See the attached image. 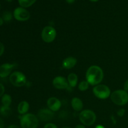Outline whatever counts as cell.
<instances>
[{
	"instance_id": "1",
	"label": "cell",
	"mask_w": 128,
	"mask_h": 128,
	"mask_svg": "<svg viewBox=\"0 0 128 128\" xmlns=\"http://www.w3.org/2000/svg\"><path fill=\"white\" fill-rule=\"evenodd\" d=\"M86 81L92 86L98 85L102 81L104 72L101 68L96 65H92L86 71Z\"/></svg>"
},
{
	"instance_id": "2",
	"label": "cell",
	"mask_w": 128,
	"mask_h": 128,
	"mask_svg": "<svg viewBox=\"0 0 128 128\" xmlns=\"http://www.w3.org/2000/svg\"><path fill=\"white\" fill-rule=\"evenodd\" d=\"M21 128H37L38 127V118L32 113L23 114L20 118Z\"/></svg>"
},
{
	"instance_id": "3",
	"label": "cell",
	"mask_w": 128,
	"mask_h": 128,
	"mask_svg": "<svg viewBox=\"0 0 128 128\" xmlns=\"http://www.w3.org/2000/svg\"><path fill=\"white\" fill-rule=\"evenodd\" d=\"M111 100L113 103L118 106H124L128 102V93L124 90H116L111 94Z\"/></svg>"
},
{
	"instance_id": "4",
	"label": "cell",
	"mask_w": 128,
	"mask_h": 128,
	"mask_svg": "<svg viewBox=\"0 0 128 128\" xmlns=\"http://www.w3.org/2000/svg\"><path fill=\"white\" fill-rule=\"evenodd\" d=\"M79 118L81 123L84 126H92L96 120L95 112L90 110L81 111L79 115Z\"/></svg>"
},
{
	"instance_id": "5",
	"label": "cell",
	"mask_w": 128,
	"mask_h": 128,
	"mask_svg": "<svg viewBox=\"0 0 128 128\" xmlns=\"http://www.w3.org/2000/svg\"><path fill=\"white\" fill-rule=\"evenodd\" d=\"M94 96L101 100H106L111 96V90L110 88L104 84H98L92 89Z\"/></svg>"
},
{
	"instance_id": "6",
	"label": "cell",
	"mask_w": 128,
	"mask_h": 128,
	"mask_svg": "<svg viewBox=\"0 0 128 128\" xmlns=\"http://www.w3.org/2000/svg\"><path fill=\"white\" fill-rule=\"evenodd\" d=\"M10 81L14 86L21 87L26 84V78L22 72L14 71L10 75Z\"/></svg>"
},
{
	"instance_id": "7",
	"label": "cell",
	"mask_w": 128,
	"mask_h": 128,
	"mask_svg": "<svg viewBox=\"0 0 128 128\" xmlns=\"http://www.w3.org/2000/svg\"><path fill=\"white\" fill-rule=\"evenodd\" d=\"M56 37V30L50 26H46L42 30L41 32V38L44 42L47 43L52 42Z\"/></svg>"
},
{
	"instance_id": "8",
	"label": "cell",
	"mask_w": 128,
	"mask_h": 128,
	"mask_svg": "<svg viewBox=\"0 0 128 128\" xmlns=\"http://www.w3.org/2000/svg\"><path fill=\"white\" fill-rule=\"evenodd\" d=\"M13 16L17 21H26L30 18V13L22 7L16 8L13 12Z\"/></svg>"
},
{
	"instance_id": "9",
	"label": "cell",
	"mask_w": 128,
	"mask_h": 128,
	"mask_svg": "<svg viewBox=\"0 0 128 128\" xmlns=\"http://www.w3.org/2000/svg\"><path fill=\"white\" fill-rule=\"evenodd\" d=\"M52 85L54 87L58 90H64L69 87L68 80L62 76H57L54 78L52 81Z\"/></svg>"
},
{
	"instance_id": "10",
	"label": "cell",
	"mask_w": 128,
	"mask_h": 128,
	"mask_svg": "<svg viewBox=\"0 0 128 128\" xmlns=\"http://www.w3.org/2000/svg\"><path fill=\"white\" fill-rule=\"evenodd\" d=\"M38 118L42 121H49L54 117V112L50 109H41L38 114Z\"/></svg>"
},
{
	"instance_id": "11",
	"label": "cell",
	"mask_w": 128,
	"mask_h": 128,
	"mask_svg": "<svg viewBox=\"0 0 128 128\" xmlns=\"http://www.w3.org/2000/svg\"><path fill=\"white\" fill-rule=\"evenodd\" d=\"M15 67V64L10 63L2 64L0 66V78H4L8 76L12 70Z\"/></svg>"
},
{
	"instance_id": "12",
	"label": "cell",
	"mask_w": 128,
	"mask_h": 128,
	"mask_svg": "<svg viewBox=\"0 0 128 128\" xmlns=\"http://www.w3.org/2000/svg\"><path fill=\"white\" fill-rule=\"evenodd\" d=\"M48 108L53 112L58 111L61 107V102L58 98L54 97L50 98L47 101Z\"/></svg>"
},
{
	"instance_id": "13",
	"label": "cell",
	"mask_w": 128,
	"mask_h": 128,
	"mask_svg": "<svg viewBox=\"0 0 128 128\" xmlns=\"http://www.w3.org/2000/svg\"><path fill=\"white\" fill-rule=\"evenodd\" d=\"M77 60L74 57H68L63 60L62 63V68L66 70H70L76 66Z\"/></svg>"
},
{
	"instance_id": "14",
	"label": "cell",
	"mask_w": 128,
	"mask_h": 128,
	"mask_svg": "<svg viewBox=\"0 0 128 128\" xmlns=\"http://www.w3.org/2000/svg\"><path fill=\"white\" fill-rule=\"evenodd\" d=\"M71 106L76 111H80L83 108L82 101L78 98H74L71 100Z\"/></svg>"
},
{
	"instance_id": "15",
	"label": "cell",
	"mask_w": 128,
	"mask_h": 128,
	"mask_svg": "<svg viewBox=\"0 0 128 128\" xmlns=\"http://www.w3.org/2000/svg\"><path fill=\"white\" fill-rule=\"evenodd\" d=\"M30 104L27 101H21L18 106V111L20 114H25L28 111Z\"/></svg>"
},
{
	"instance_id": "16",
	"label": "cell",
	"mask_w": 128,
	"mask_h": 128,
	"mask_svg": "<svg viewBox=\"0 0 128 128\" xmlns=\"http://www.w3.org/2000/svg\"><path fill=\"white\" fill-rule=\"evenodd\" d=\"M68 81L69 86L74 88L77 85L78 78V76L75 73H71L68 76Z\"/></svg>"
},
{
	"instance_id": "17",
	"label": "cell",
	"mask_w": 128,
	"mask_h": 128,
	"mask_svg": "<svg viewBox=\"0 0 128 128\" xmlns=\"http://www.w3.org/2000/svg\"><path fill=\"white\" fill-rule=\"evenodd\" d=\"M1 102H2V105L4 106H7V107H10L11 105V102H12V98L10 95L8 94H5L2 96L1 98Z\"/></svg>"
},
{
	"instance_id": "18",
	"label": "cell",
	"mask_w": 128,
	"mask_h": 128,
	"mask_svg": "<svg viewBox=\"0 0 128 128\" xmlns=\"http://www.w3.org/2000/svg\"><path fill=\"white\" fill-rule=\"evenodd\" d=\"M36 1V0H18V2L21 7L26 8L32 6Z\"/></svg>"
},
{
	"instance_id": "19",
	"label": "cell",
	"mask_w": 128,
	"mask_h": 128,
	"mask_svg": "<svg viewBox=\"0 0 128 128\" xmlns=\"http://www.w3.org/2000/svg\"><path fill=\"white\" fill-rule=\"evenodd\" d=\"M11 110L10 107L2 106L0 108V114L3 116H8L11 114Z\"/></svg>"
},
{
	"instance_id": "20",
	"label": "cell",
	"mask_w": 128,
	"mask_h": 128,
	"mask_svg": "<svg viewBox=\"0 0 128 128\" xmlns=\"http://www.w3.org/2000/svg\"><path fill=\"white\" fill-rule=\"evenodd\" d=\"M2 18L3 19L4 21H6V22H8L10 21L12 19V14L10 11H6L3 12L2 14Z\"/></svg>"
},
{
	"instance_id": "21",
	"label": "cell",
	"mask_w": 128,
	"mask_h": 128,
	"mask_svg": "<svg viewBox=\"0 0 128 128\" xmlns=\"http://www.w3.org/2000/svg\"><path fill=\"white\" fill-rule=\"evenodd\" d=\"M90 84L87 81H82L79 84V90L81 91H85L89 88Z\"/></svg>"
},
{
	"instance_id": "22",
	"label": "cell",
	"mask_w": 128,
	"mask_h": 128,
	"mask_svg": "<svg viewBox=\"0 0 128 128\" xmlns=\"http://www.w3.org/2000/svg\"><path fill=\"white\" fill-rule=\"evenodd\" d=\"M44 128H58V127L53 123H48L44 126Z\"/></svg>"
},
{
	"instance_id": "23",
	"label": "cell",
	"mask_w": 128,
	"mask_h": 128,
	"mask_svg": "<svg viewBox=\"0 0 128 128\" xmlns=\"http://www.w3.org/2000/svg\"><path fill=\"white\" fill-rule=\"evenodd\" d=\"M4 86L1 83H0V98L2 97L4 95Z\"/></svg>"
},
{
	"instance_id": "24",
	"label": "cell",
	"mask_w": 128,
	"mask_h": 128,
	"mask_svg": "<svg viewBox=\"0 0 128 128\" xmlns=\"http://www.w3.org/2000/svg\"><path fill=\"white\" fill-rule=\"evenodd\" d=\"M125 112H126V111H125V110H124V109H120V110L117 112V114L119 116H120V117H122V116H124V115L125 114Z\"/></svg>"
},
{
	"instance_id": "25",
	"label": "cell",
	"mask_w": 128,
	"mask_h": 128,
	"mask_svg": "<svg viewBox=\"0 0 128 128\" xmlns=\"http://www.w3.org/2000/svg\"><path fill=\"white\" fill-rule=\"evenodd\" d=\"M4 46L3 44L0 42V56H2V54L4 53Z\"/></svg>"
},
{
	"instance_id": "26",
	"label": "cell",
	"mask_w": 128,
	"mask_h": 128,
	"mask_svg": "<svg viewBox=\"0 0 128 128\" xmlns=\"http://www.w3.org/2000/svg\"><path fill=\"white\" fill-rule=\"evenodd\" d=\"M123 88L124 91H128V80H127L126 81H125L124 84Z\"/></svg>"
},
{
	"instance_id": "27",
	"label": "cell",
	"mask_w": 128,
	"mask_h": 128,
	"mask_svg": "<svg viewBox=\"0 0 128 128\" xmlns=\"http://www.w3.org/2000/svg\"><path fill=\"white\" fill-rule=\"evenodd\" d=\"M4 121L2 119L0 118V128H4Z\"/></svg>"
},
{
	"instance_id": "28",
	"label": "cell",
	"mask_w": 128,
	"mask_h": 128,
	"mask_svg": "<svg viewBox=\"0 0 128 128\" xmlns=\"http://www.w3.org/2000/svg\"><path fill=\"white\" fill-rule=\"evenodd\" d=\"M7 128H21L20 126H17V125H10Z\"/></svg>"
},
{
	"instance_id": "29",
	"label": "cell",
	"mask_w": 128,
	"mask_h": 128,
	"mask_svg": "<svg viewBox=\"0 0 128 128\" xmlns=\"http://www.w3.org/2000/svg\"><path fill=\"white\" fill-rule=\"evenodd\" d=\"M74 128H85L84 125H82V124H78Z\"/></svg>"
},
{
	"instance_id": "30",
	"label": "cell",
	"mask_w": 128,
	"mask_h": 128,
	"mask_svg": "<svg viewBox=\"0 0 128 128\" xmlns=\"http://www.w3.org/2000/svg\"><path fill=\"white\" fill-rule=\"evenodd\" d=\"M66 2H68V3L72 4V3H73L74 2L75 0H66Z\"/></svg>"
},
{
	"instance_id": "31",
	"label": "cell",
	"mask_w": 128,
	"mask_h": 128,
	"mask_svg": "<svg viewBox=\"0 0 128 128\" xmlns=\"http://www.w3.org/2000/svg\"><path fill=\"white\" fill-rule=\"evenodd\" d=\"M3 22H4V20L2 18L0 17V26H2L3 24Z\"/></svg>"
},
{
	"instance_id": "32",
	"label": "cell",
	"mask_w": 128,
	"mask_h": 128,
	"mask_svg": "<svg viewBox=\"0 0 128 128\" xmlns=\"http://www.w3.org/2000/svg\"><path fill=\"white\" fill-rule=\"evenodd\" d=\"M105 128L103 126H102V125H98V126H96V128Z\"/></svg>"
},
{
	"instance_id": "33",
	"label": "cell",
	"mask_w": 128,
	"mask_h": 128,
	"mask_svg": "<svg viewBox=\"0 0 128 128\" xmlns=\"http://www.w3.org/2000/svg\"><path fill=\"white\" fill-rule=\"evenodd\" d=\"M90 1H92V2H97V1H98L99 0H90Z\"/></svg>"
},
{
	"instance_id": "34",
	"label": "cell",
	"mask_w": 128,
	"mask_h": 128,
	"mask_svg": "<svg viewBox=\"0 0 128 128\" xmlns=\"http://www.w3.org/2000/svg\"><path fill=\"white\" fill-rule=\"evenodd\" d=\"M71 128L68 127V126H66V127H62V128Z\"/></svg>"
},
{
	"instance_id": "35",
	"label": "cell",
	"mask_w": 128,
	"mask_h": 128,
	"mask_svg": "<svg viewBox=\"0 0 128 128\" xmlns=\"http://www.w3.org/2000/svg\"><path fill=\"white\" fill-rule=\"evenodd\" d=\"M6 1H7L8 2H11V1H12V0H6Z\"/></svg>"
}]
</instances>
